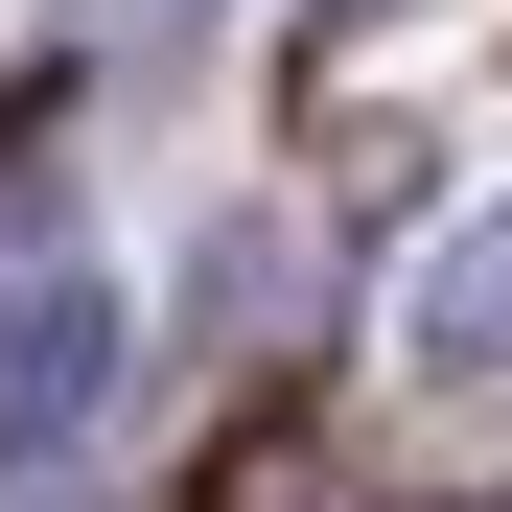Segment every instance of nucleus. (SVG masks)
Listing matches in <instances>:
<instances>
[{
	"label": "nucleus",
	"mask_w": 512,
	"mask_h": 512,
	"mask_svg": "<svg viewBox=\"0 0 512 512\" xmlns=\"http://www.w3.org/2000/svg\"><path fill=\"white\" fill-rule=\"evenodd\" d=\"M396 326H419V373H512V187L419 256V303H396Z\"/></svg>",
	"instance_id": "nucleus-2"
},
{
	"label": "nucleus",
	"mask_w": 512,
	"mask_h": 512,
	"mask_svg": "<svg viewBox=\"0 0 512 512\" xmlns=\"http://www.w3.org/2000/svg\"><path fill=\"white\" fill-rule=\"evenodd\" d=\"M70 24H94V47H187L210 0H70Z\"/></svg>",
	"instance_id": "nucleus-5"
},
{
	"label": "nucleus",
	"mask_w": 512,
	"mask_h": 512,
	"mask_svg": "<svg viewBox=\"0 0 512 512\" xmlns=\"http://www.w3.org/2000/svg\"><path fill=\"white\" fill-rule=\"evenodd\" d=\"M210 512H326V466H303V443H233V466H210Z\"/></svg>",
	"instance_id": "nucleus-4"
},
{
	"label": "nucleus",
	"mask_w": 512,
	"mask_h": 512,
	"mask_svg": "<svg viewBox=\"0 0 512 512\" xmlns=\"http://www.w3.org/2000/svg\"><path fill=\"white\" fill-rule=\"evenodd\" d=\"M210 326H303V233H233L210 256Z\"/></svg>",
	"instance_id": "nucleus-3"
},
{
	"label": "nucleus",
	"mask_w": 512,
	"mask_h": 512,
	"mask_svg": "<svg viewBox=\"0 0 512 512\" xmlns=\"http://www.w3.org/2000/svg\"><path fill=\"white\" fill-rule=\"evenodd\" d=\"M94 419H117V280H70V256H47V280H0V466L47 489Z\"/></svg>",
	"instance_id": "nucleus-1"
}]
</instances>
